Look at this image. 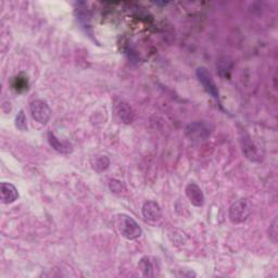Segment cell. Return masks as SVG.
Here are the masks:
<instances>
[{
  "label": "cell",
  "mask_w": 278,
  "mask_h": 278,
  "mask_svg": "<svg viewBox=\"0 0 278 278\" xmlns=\"http://www.w3.org/2000/svg\"><path fill=\"white\" fill-rule=\"evenodd\" d=\"M252 212V204L248 199H239L232 203L229 209V218L234 224H241L247 221Z\"/></svg>",
  "instance_id": "obj_2"
},
{
  "label": "cell",
  "mask_w": 278,
  "mask_h": 278,
  "mask_svg": "<svg viewBox=\"0 0 278 278\" xmlns=\"http://www.w3.org/2000/svg\"><path fill=\"white\" fill-rule=\"evenodd\" d=\"M278 230H277V218H274L273 223L269 226V238L274 243H277Z\"/></svg>",
  "instance_id": "obj_15"
},
{
  "label": "cell",
  "mask_w": 278,
  "mask_h": 278,
  "mask_svg": "<svg viewBox=\"0 0 278 278\" xmlns=\"http://www.w3.org/2000/svg\"><path fill=\"white\" fill-rule=\"evenodd\" d=\"M30 111L36 122L46 124L51 118V110L46 102L43 100H33L30 103Z\"/></svg>",
  "instance_id": "obj_3"
},
{
  "label": "cell",
  "mask_w": 278,
  "mask_h": 278,
  "mask_svg": "<svg viewBox=\"0 0 278 278\" xmlns=\"http://www.w3.org/2000/svg\"><path fill=\"white\" fill-rule=\"evenodd\" d=\"M143 214L147 221L156 223L162 217V210L156 201H148L143 206Z\"/></svg>",
  "instance_id": "obj_6"
},
{
  "label": "cell",
  "mask_w": 278,
  "mask_h": 278,
  "mask_svg": "<svg viewBox=\"0 0 278 278\" xmlns=\"http://www.w3.org/2000/svg\"><path fill=\"white\" fill-rule=\"evenodd\" d=\"M16 127L21 132H25L28 131V123H27V118H25L24 112L21 111L18 113L17 118H16Z\"/></svg>",
  "instance_id": "obj_14"
},
{
  "label": "cell",
  "mask_w": 278,
  "mask_h": 278,
  "mask_svg": "<svg viewBox=\"0 0 278 278\" xmlns=\"http://www.w3.org/2000/svg\"><path fill=\"white\" fill-rule=\"evenodd\" d=\"M105 161H108V158H107V157H101L98 161H97V162H96V166H95V170H96V171H98V170H99V166L101 167V172H102L103 170H106L109 164H107V163L105 164Z\"/></svg>",
  "instance_id": "obj_17"
},
{
  "label": "cell",
  "mask_w": 278,
  "mask_h": 278,
  "mask_svg": "<svg viewBox=\"0 0 278 278\" xmlns=\"http://www.w3.org/2000/svg\"><path fill=\"white\" fill-rule=\"evenodd\" d=\"M48 141H49L50 146L53 147L54 149L58 152L70 153L71 151H72V145L68 143V141H60L56 137L55 134H53L51 132L48 133Z\"/></svg>",
  "instance_id": "obj_11"
},
{
  "label": "cell",
  "mask_w": 278,
  "mask_h": 278,
  "mask_svg": "<svg viewBox=\"0 0 278 278\" xmlns=\"http://www.w3.org/2000/svg\"><path fill=\"white\" fill-rule=\"evenodd\" d=\"M12 87L18 93H22L24 90L28 89V80L27 77L24 76H16L14 79V82H12Z\"/></svg>",
  "instance_id": "obj_12"
},
{
  "label": "cell",
  "mask_w": 278,
  "mask_h": 278,
  "mask_svg": "<svg viewBox=\"0 0 278 278\" xmlns=\"http://www.w3.org/2000/svg\"><path fill=\"white\" fill-rule=\"evenodd\" d=\"M242 151L245 154V157L251 161H258L261 158L260 149H258V147L252 141L249 136L244 137L242 140Z\"/></svg>",
  "instance_id": "obj_9"
},
{
  "label": "cell",
  "mask_w": 278,
  "mask_h": 278,
  "mask_svg": "<svg viewBox=\"0 0 278 278\" xmlns=\"http://www.w3.org/2000/svg\"><path fill=\"white\" fill-rule=\"evenodd\" d=\"M186 134L191 140H204L210 136V128L203 122H195L186 128Z\"/></svg>",
  "instance_id": "obj_5"
},
{
  "label": "cell",
  "mask_w": 278,
  "mask_h": 278,
  "mask_svg": "<svg viewBox=\"0 0 278 278\" xmlns=\"http://www.w3.org/2000/svg\"><path fill=\"white\" fill-rule=\"evenodd\" d=\"M186 195L188 197L191 204H193L195 206H202L204 204L203 192L197 184L190 183L187 185Z\"/></svg>",
  "instance_id": "obj_7"
},
{
  "label": "cell",
  "mask_w": 278,
  "mask_h": 278,
  "mask_svg": "<svg viewBox=\"0 0 278 278\" xmlns=\"http://www.w3.org/2000/svg\"><path fill=\"white\" fill-rule=\"evenodd\" d=\"M115 225L120 234L128 240H135L143 235V229L139 224L133 217L126 214H119L116 216Z\"/></svg>",
  "instance_id": "obj_1"
},
{
  "label": "cell",
  "mask_w": 278,
  "mask_h": 278,
  "mask_svg": "<svg viewBox=\"0 0 278 278\" xmlns=\"http://www.w3.org/2000/svg\"><path fill=\"white\" fill-rule=\"evenodd\" d=\"M0 197H2L3 203L10 204L14 203L19 198V192L12 184L2 183V185H0Z\"/></svg>",
  "instance_id": "obj_8"
},
{
  "label": "cell",
  "mask_w": 278,
  "mask_h": 278,
  "mask_svg": "<svg viewBox=\"0 0 278 278\" xmlns=\"http://www.w3.org/2000/svg\"><path fill=\"white\" fill-rule=\"evenodd\" d=\"M139 268L141 269V271H143L144 276H146V277L153 276V274H152V270H153L152 264H151V262L149 261V258H148V257H144L143 260L140 261Z\"/></svg>",
  "instance_id": "obj_13"
},
{
  "label": "cell",
  "mask_w": 278,
  "mask_h": 278,
  "mask_svg": "<svg viewBox=\"0 0 278 278\" xmlns=\"http://www.w3.org/2000/svg\"><path fill=\"white\" fill-rule=\"evenodd\" d=\"M116 115L119 116V119L125 123V124H129L134 121V112L132 108L129 107L127 103L125 102H120L118 106H116Z\"/></svg>",
  "instance_id": "obj_10"
},
{
  "label": "cell",
  "mask_w": 278,
  "mask_h": 278,
  "mask_svg": "<svg viewBox=\"0 0 278 278\" xmlns=\"http://www.w3.org/2000/svg\"><path fill=\"white\" fill-rule=\"evenodd\" d=\"M109 187H110V189L112 190V192H115V193L121 192V191H122V188H123V186H122L121 182H119V180H115V179H111V180H110Z\"/></svg>",
  "instance_id": "obj_16"
},
{
  "label": "cell",
  "mask_w": 278,
  "mask_h": 278,
  "mask_svg": "<svg viewBox=\"0 0 278 278\" xmlns=\"http://www.w3.org/2000/svg\"><path fill=\"white\" fill-rule=\"evenodd\" d=\"M197 76H198V80L202 84L206 92H208L212 97H214L217 101H219L218 88L209 71L205 68H199L197 70Z\"/></svg>",
  "instance_id": "obj_4"
}]
</instances>
